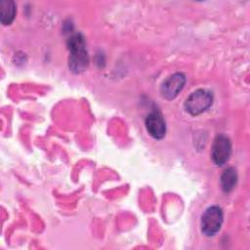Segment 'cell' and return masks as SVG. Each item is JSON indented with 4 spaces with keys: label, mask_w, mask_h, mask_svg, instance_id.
Segmentation results:
<instances>
[{
    "label": "cell",
    "mask_w": 250,
    "mask_h": 250,
    "mask_svg": "<svg viewBox=\"0 0 250 250\" xmlns=\"http://www.w3.org/2000/svg\"><path fill=\"white\" fill-rule=\"evenodd\" d=\"M69 49L68 66L74 73L84 71L89 63V56L86 50L85 39L80 33L72 34L67 40Z\"/></svg>",
    "instance_id": "1"
},
{
    "label": "cell",
    "mask_w": 250,
    "mask_h": 250,
    "mask_svg": "<svg viewBox=\"0 0 250 250\" xmlns=\"http://www.w3.org/2000/svg\"><path fill=\"white\" fill-rule=\"evenodd\" d=\"M213 102L212 93L204 90L198 89L192 92L185 102L186 110L191 115H197L208 109Z\"/></svg>",
    "instance_id": "2"
},
{
    "label": "cell",
    "mask_w": 250,
    "mask_h": 250,
    "mask_svg": "<svg viewBox=\"0 0 250 250\" xmlns=\"http://www.w3.org/2000/svg\"><path fill=\"white\" fill-rule=\"evenodd\" d=\"M224 214L221 207L213 205L208 207L201 217V230L206 236L215 235L221 229Z\"/></svg>",
    "instance_id": "3"
},
{
    "label": "cell",
    "mask_w": 250,
    "mask_h": 250,
    "mask_svg": "<svg viewBox=\"0 0 250 250\" xmlns=\"http://www.w3.org/2000/svg\"><path fill=\"white\" fill-rule=\"evenodd\" d=\"M231 154V144L229 139L225 135H219L215 138L212 148L211 157L216 165L222 166L228 162Z\"/></svg>",
    "instance_id": "4"
},
{
    "label": "cell",
    "mask_w": 250,
    "mask_h": 250,
    "mask_svg": "<svg viewBox=\"0 0 250 250\" xmlns=\"http://www.w3.org/2000/svg\"><path fill=\"white\" fill-rule=\"evenodd\" d=\"M186 83V76L181 72H176L167 77L160 88L163 98L167 100L174 99L184 88Z\"/></svg>",
    "instance_id": "5"
},
{
    "label": "cell",
    "mask_w": 250,
    "mask_h": 250,
    "mask_svg": "<svg viewBox=\"0 0 250 250\" xmlns=\"http://www.w3.org/2000/svg\"><path fill=\"white\" fill-rule=\"evenodd\" d=\"M146 127L148 134L156 140H160L165 136L166 125L159 111H152L146 116Z\"/></svg>",
    "instance_id": "6"
},
{
    "label": "cell",
    "mask_w": 250,
    "mask_h": 250,
    "mask_svg": "<svg viewBox=\"0 0 250 250\" xmlns=\"http://www.w3.org/2000/svg\"><path fill=\"white\" fill-rule=\"evenodd\" d=\"M16 16V4L12 0L0 1V21L3 24H10Z\"/></svg>",
    "instance_id": "7"
},
{
    "label": "cell",
    "mask_w": 250,
    "mask_h": 250,
    "mask_svg": "<svg viewBox=\"0 0 250 250\" xmlns=\"http://www.w3.org/2000/svg\"><path fill=\"white\" fill-rule=\"evenodd\" d=\"M237 182V174L234 168H227L221 176V187L225 192L231 191Z\"/></svg>",
    "instance_id": "8"
}]
</instances>
